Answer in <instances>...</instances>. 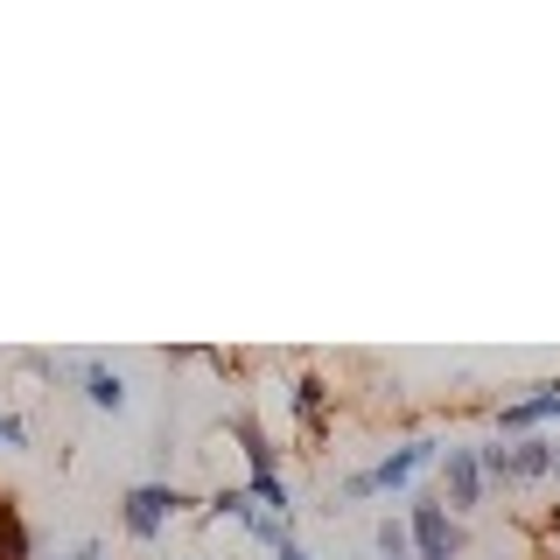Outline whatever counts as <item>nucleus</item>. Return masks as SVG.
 <instances>
[{"mask_svg":"<svg viewBox=\"0 0 560 560\" xmlns=\"http://www.w3.org/2000/svg\"><path fill=\"white\" fill-rule=\"evenodd\" d=\"M407 533H413V560H455V553L469 547V533L455 525V512H448L442 498H413Z\"/></svg>","mask_w":560,"mask_h":560,"instance_id":"f257e3e1","label":"nucleus"},{"mask_svg":"<svg viewBox=\"0 0 560 560\" xmlns=\"http://www.w3.org/2000/svg\"><path fill=\"white\" fill-rule=\"evenodd\" d=\"M183 490L175 483H133L127 498H119V525H127V539H140V547H148V539H162V525L183 512Z\"/></svg>","mask_w":560,"mask_h":560,"instance_id":"f03ea898","label":"nucleus"},{"mask_svg":"<svg viewBox=\"0 0 560 560\" xmlns=\"http://www.w3.org/2000/svg\"><path fill=\"white\" fill-rule=\"evenodd\" d=\"M442 490H448V512H469L483 504V469H477V448H442Z\"/></svg>","mask_w":560,"mask_h":560,"instance_id":"7ed1b4c3","label":"nucleus"},{"mask_svg":"<svg viewBox=\"0 0 560 560\" xmlns=\"http://www.w3.org/2000/svg\"><path fill=\"white\" fill-rule=\"evenodd\" d=\"M428 463H442V442H399V448L372 469V483H378V490H407Z\"/></svg>","mask_w":560,"mask_h":560,"instance_id":"20e7f679","label":"nucleus"},{"mask_svg":"<svg viewBox=\"0 0 560 560\" xmlns=\"http://www.w3.org/2000/svg\"><path fill=\"white\" fill-rule=\"evenodd\" d=\"M539 420H560V378H547V385H533L525 399H512V407L498 413V428L525 434V428H539Z\"/></svg>","mask_w":560,"mask_h":560,"instance_id":"39448f33","label":"nucleus"},{"mask_svg":"<svg viewBox=\"0 0 560 560\" xmlns=\"http://www.w3.org/2000/svg\"><path fill=\"white\" fill-rule=\"evenodd\" d=\"M504 442L518 455V483H547L553 477V442L547 434H504Z\"/></svg>","mask_w":560,"mask_h":560,"instance_id":"423d86ee","label":"nucleus"},{"mask_svg":"<svg viewBox=\"0 0 560 560\" xmlns=\"http://www.w3.org/2000/svg\"><path fill=\"white\" fill-rule=\"evenodd\" d=\"M224 428H232V434H238V448L253 455V477H267V469H280V463H273V442H267V428H259L253 413H232Z\"/></svg>","mask_w":560,"mask_h":560,"instance_id":"0eeeda50","label":"nucleus"},{"mask_svg":"<svg viewBox=\"0 0 560 560\" xmlns=\"http://www.w3.org/2000/svg\"><path fill=\"white\" fill-rule=\"evenodd\" d=\"M84 399H92L98 413H119V407H127V378L105 372V364H84Z\"/></svg>","mask_w":560,"mask_h":560,"instance_id":"6e6552de","label":"nucleus"},{"mask_svg":"<svg viewBox=\"0 0 560 560\" xmlns=\"http://www.w3.org/2000/svg\"><path fill=\"white\" fill-rule=\"evenodd\" d=\"M323 407H329V378H294V420H302V428H315V420H323Z\"/></svg>","mask_w":560,"mask_h":560,"instance_id":"1a4fd4ad","label":"nucleus"},{"mask_svg":"<svg viewBox=\"0 0 560 560\" xmlns=\"http://www.w3.org/2000/svg\"><path fill=\"white\" fill-rule=\"evenodd\" d=\"M477 469H483V483H518V455H512V442H483V448H477Z\"/></svg>","mask_w":560,"mask_h":560,"instance_id":"9d476101","label":"nucleus"},{"mask_svg":"<svg viewBox=\"0 0 560 560\" xmlns=\"http://www.w3.org/2000/svg\"><path fill=\"white\" fill-rule=\"evenodd\" d=\"M0 560H28V533H22L14 498H0Z\"/></svg>","mask_w":560,"mask_h":560,"instance_id":"9b49d317","label":"nucleus"},{"mask_svg":"<svg viewBox=\"0 0 560 560\" xmlns=\"http://www.w3.org/2000/svg\"><path fill=\"white\" fill-rule=\"evenodd\" d=\"M378 553H385V560H413V533H407V518H378Z\"/></svg>","mask_w":560,"mask_h":560,"instance_id":"f8f14e48","label":"nucleus"},{"mask_svg":"<svg viewBox=\"0 0 560 560\" xmlns=\"http://www.w3.org/2000/svg\"><path fill=\"white\" fill-rule=\"evenodd\" d=\"M259 512V504H253V490H218V498H210V518H253Z\"/></svg>","mask_w":560,"mask_h":560,"instance_id":"ddd939ff","label":"nucleus"},{"mask_svg":"<svg viewBox=\"0 0 560 560\" xmlns=\"http://www.w3.org/2000/svg\"><path fill=\"white\" fill-rule=\"evenodd\" d=\"M343 498H378V483H372V469H358V477H343Z\"/></svg>","mask_w":560,"mask_h":560,"instance_id":"4468645a","label":"nucleus"},{"mask_svg":"<svg viewBox=\"0 0 560 560\" xmlns=\"http://www.w3.org/2000/svg\"><path fill=\"white\" fill-rule=\"evenodd\" d=\"M0 442H8V448H22V442H28V428H22L14 413H0Z\"/></svg>","mask_w":560,"mask_h":560,"instance_id":"2eb2a0df","label":"nucleus"},{"mask_svg":"<svg viewBox=\"0 0 560 560\" xmlns=\"http://www.w3.org/2000/svg\"><path fill=\"white\" fill-rule=\"evenodd\" d=\"M273 553H280V560H308L302 547H294V533H288V539H280V547H273Z\"/></svg>","mask_w":560,"mask_h":560,"instance_id":"dca6fc26","label":"nucleus"},{"mask_svg":"<svg viewBox=\"0 0 560 560\" xmlns=\"http://www.w3.org/2000/svg\"><path fill=\"white\" fill-rule=\"evenodd\" d=\"M78 560H105V547H98V539H84V547H78Z\"/></svg>","mask_w":560,"mask_h":560,"instance_id":"f3484780","label":"nucleus"},{"mask_svg":"<svg viewBox=\"0 0 560 560\" xmlns=\"http://www.w3.org/2000/svg\"><path fill=\"white\" fill-rule=\"evenodd\" d=\"M553 477H560V442H553Z\"/></svg>","mask_w":560,"mask_h":560,"instance_id":"a211bd4d","label":"nucleus"},{"mask_svg":"<svg viewBox=\"0 0 560 560\" xmlns=\"http://www.w3.org/2000/svg\"><path fill=\"white\" fill-rule=\"evenodd\" d=\"M553 533H560V512H553Z\"/></svg>","mask_w":560,"mask_h":560,"instance_id":"6ab92c4d","label":"nucleus"}]
</instances>
